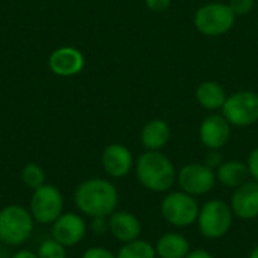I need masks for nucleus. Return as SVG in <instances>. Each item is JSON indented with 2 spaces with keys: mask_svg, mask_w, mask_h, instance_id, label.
Listing matches in <instances>:
<instances>
[{
  "mask_svg": "<svg viewBox=\"0 0 258 258\" xmlns=\"http://www.w3.org/2000/svg\"><path fill=\"white\" fill-rule=\"evenodd\" d=\"M156 248L147 240L136 239L133 242L124 243V246L118 251L116 258H156Z\"/></svg>",
  "mask_w": 258,
  "mask_h": 258,
  "instance_id": "nucleus-20",
  "label": "nucleus"
},
{
  "mask_svg": "<svg viewBox=\"0 0 258 258\" xmlns=\"http://www.w3.org/2000/svg\"><path fill=\"white\" fill-rule=\"evenodd\" d=\"M51 236L65 248L80 243L86 236V222L77 213H62L51 224Z\"/></svg>",
  "mask_w": 258,
  "mask_h": 258,
  "instance_id": "nucleus-10",
  "label": "nucleus"
},
{
  "mask_svg": "<svg viewBox=\"0 0 258 258\" xmlns=\"http://www.w3.org/2000/svg\"><path fill=\"white\" fill-rule=\"evenodd\" d=\"M230 8L236 15H246L254 8V0H230Z\"/></svg>",
  "mask_w": 258,
  "mask_h": 258,
  "instance_id": "nucleus-23",
  "label": "nucleus"
},
{
  "mask_svg": "<svg viewBox=\"0 0 258 258\" xmlns=\"http://www.w3.org/2000/svg\"><path fill=\"white\" fill-rule=\"evenodd\" d=\"M82 258H116V255L109 251L107 248H103V246H94V248H89L83 252V257Z\"/></svg>",
  "mask_w": 258,
  "mask_h": 258,
  "instance_id": "nucleus-24",
  "label": "nucleus"
},
{
  "mask_svg": "<svg viewBox=\"0 0 258 258\" xmlns=\"http://www.w3.org/2000/svg\"><path fill=\"white\" fill-rule=\"evenodd\" d=\"M160 210L166 222H169L174 227L183 228L198 221L201 209L192 195L180 190L166 195L160 204Z\"/></svg>",
  "mask_w": 258,
  "mask_h": 258,
  "instance_id": "nucleus-5",
  "label": "nucleus"
},
{
  "mask_svg": "<svg viewBox=\"0 0 258 258\" xmlns=\"http://www.w3.org/2000/svg\"><path fill=\"white\" fill-rule=\"evenodd\" d=\"M29 212L35 222L42 225L53 224L63 213V197L56 186L45 183L33 190Z\"/></svg>",
  "mask_w": 258,
  "mask_h": 258,
  "instance_id": "nucleus-6",
  "label": "nucleus"
},
{
  "mask_svg": "<svg viewBox=\"0 0 258 258\" xmlns=\"http://www.w3.org/2000/svg\"><path fill=\"white\" fill-rule=\"evenodd\" d=\"M233 215L231 207L221 200L206 203L198 215V227L201 234L206 239H221L231 228Z\"/></svg>",
  "mask_w": 258,
  "mask_h": 258,
  "instance_id": "nucleus-4",
  "label": "nucleus"
},
{
  "mask_svg": "<svg viewBox=\"0 0 258 258\" xmlns=\"http://www.w3.org/2000/svg\"><path fill=\"white\" fill-rule=\"evenodd\" d=\"M85 67V56L74 47H59L48 57V68L59 77L77 76Z\"/></svg>",
  "mask_w": 258,
  "mask_h": 258,
  "instance_id": "nucleus-12",
  "label": "nucleus"
},
{
  "mask_svg": "<svg viewBox=\"0 0 258 258\" xmlns=\"http://www.w3.org/2000/svg\"><path fill=\"white\" fill-rule=\"evenodd\" d=\"M197 100L198 103L209 110L221 109L227 100L224 88L216 82H204L197 89Z\"/></svg>",
  "mask_w": 258,
  "mask_h": 258,
  "instance_id": "nucleus-19",
  "label": "nucleus"
},
{
  "mask_svg": "<svg viewBox=\"0 0 258 258\" xmlns=\"http://www.w3.org/2000/svg\"><path fill=\"white\" fill-rule=\"evenodd\" d=\"M248 166L240 160L224 162L216 171V180H219V183L231 189H237L242 184H245L248 181Z\"/></svg>",
  "mask_w": 258,
  "mask_h": 258,
  "instance_id": "nucleus-18",
  "label": "nucleus"
},
{
  "mask_svg": "<svg viewBox=\"0 0 258 258\" xmlns=\"http://www.w3.org/2000/svg\"><path fill=\"white\" fill-rule=\"evenodd\" d=\"M231 210L240 219L258 216V181H246L237 187L231 197Z\"/></svg>",
  "mask_w": 258,
  "mask_h": 258,
  "instance_id": "nucleus-14",
  "label": "nucleus"
},
{
  "mask_svg": "<svg viewBox=\"0 0 258 258\" xmlns=\"http://www.w3.org/2000/svg\"><path fill=\"white\" fill-rule=\"evenodd\" d=\"M186 258H215L212 254H209L207 251H203V249H197V251H190Z\"/></svg>",
  "mask_w": 258,
  "mask_h": 258,
  "instance_id": "nucleus-30",
  "label": "nucleus"
},
{
  "mask_svg": "<svg viewBox=\"0 0 258 258\" xmlns=\"http://www.w3.org/2000/svg\"><path fill=\"white\" fill-rule=\"evenodd\" d=\"M21 180L29 189L35 190V189L41 187L42 184H45V172L39 165L27 163L21 169Z\"/></svg>",
  "mask_w": 258,
  "mask_h": 258,
  "instance_id": "nucleus-21",
  "label": "nucleus"
},
{
  "mask_svg": "<svg viewBox=\"0 0 258 258\" xmlns=\"http://www.w3.org/2000/svg\"><path fill=\"white\" fill-rule=\"evenodd\" d=\"M222 115L231 125L248 127L258 121V94L240 91L227 97L222 106Z\"/></svg>",
  "mask_w": 258,
  "mask_h": 258,
  "instance_id": "nucleus-8",
  "label": "nucleus"
},
{
  "mask_svg": "<svg viewBox=\"0 0 258 258\" xmlns=\"http://www.w3.org/2000/svg\"><path fill=\"white\" fill-rule=\"evenodd\" d=\"M38 257L39 258H67V251H65V246L60 245L57 240L54 239H48V240H44L38 251H36Z\"/></svg>",
  "mask_w": 258,
  "mask_h": 258,
  "instance_id": "nucleus-22",
  "label": "nucleus"
},
{
  "mask_svg": "<svg viewBox=\"0 0 258 258\" xmlns=\"http://www.w3.org/2000/svg\"><path fill=\"white\" fill-rule=\"evenodd\" d=\"M236 21V14L230 5L209 3L200 8L195 14V27L207 36H218L228 32Z\"/></svg>",
  "mask_w": 258,
  "mask_h": 258,
  "instance_id": "nucleus-7",
  "label": "nucleus"
},
{
  "mask_svg": "<svg viewBox=\"0 0 258 258\" xmlns=\"http://www.w3.org/2000/svg\"><path fill=\"white\" fill-rule=\"evenodd\" d=\"M231 136V124L224 115H209L200 127V139L209 150H221Z\"/></svg>",
  "mask_w": 258,
  "mask_h": 258,
  "instance_id": "nucleus-11",
  "label": "nucleus"
},
{
  "mask_svg": "<svg viewBox=\"0 0 258 258\" xmlns=\"http://www.w3.org/2000/svg\"><path fill=\"white\" fill-rule=\"evenodd\" d=\"M116 187L104 178H88L74 194L76 207L89 218H109L118 206Z\"/></svg>",
  "mask_w": 258,
  "mask_h": 258,
  "instance_id": "nucleus-1",
  "label": "nucleus"
},
{
  "mask_svg": "<svg viewBox=\"0 0 258 258\" xmlns=\"http://www.w3.org/2000/svg\"><path fill=\"white\" fill-rule=\"evenodd\" d=\"M169 138H171V128L162 119H153L147 122L141 135L142 145L148 151H159L168 144Z\"/></svg>",
  "mask_w": 258,
  "mask_h": 258,
  "instance_id": "nucleus-16",
  "label": "nucleus"
},
{
  "mask_svg": "<svg viewBox=\"0 0 258 258\" xmlns=\"http://www.w3.org/2000/svg\"><path fill=\"white\" fill-rule=\"evenodd\" d=\"M35 219L21 206H6L0 210V242L8 246H18L27 242L33 233Z\"/></svg>",
  "mask_w": 258,
  "mask_h": 258,
  "instance_id": "nucleus-3",
  "label": "nucleus"
},
{
  "mask_svg": "<svg viewBox=\"0 0 258 258\" xmlns=\"http://www.w3.org/2000/svg\"><path fill=\"white\" fill-rule=\"evenodd\" d=\"M136 175L141 184L151 192H166L177 180L172 162L160 151L144 153L138 159Z\"/></svg>",
  "mask_w": 258,
  "mask_h": 258,
  "instance_id": "nucleus-2",
  "label": "nucleus"
},
{
  "mask_svg": "<svg viewBox=\"0 0 258 258\" xmlns=\"http://www.w3.org/2000/svg\"><path fill=\"white\" fill-rule=\"evenodd\" d=\"M101 165L107 175L113 178H122L133 168V156L127 147L121 144H112L104 148Z\"/></svg>",
  "mask_w": 258,
  "mask_h": 258,
  "instance_id": "nucleus-13",
  "label": "nucleus"
},
{
  "mask_svg": "<svg viewBox=\"0 0 258 258\" xmlns=\"http://www.w3.org/2000/svg\"><path fill=\"white\" fill-rule=\"evenodd\" d=\"M249 258H258V246H255V248L252 249V252H251Z\"/></svg>",
  "mask_w": 258,
  "mask_h": 258,
  "instance_id": "nucleus-31",
  "label": "nucleus"
},
{
  "mask_svg": "<svg viewBox=\"0 0 258 258\" xmlns=\"http://www.w3.org/2000/svg\"><path fill=\"white\" fill-rule=\"evenodd\" d=\"M141 231V221L130 212H113L109 216V233L122 243L139 239Z\"/></svg>",
  "mask_w": 258,
  "mask_h": 258,
  "instance_id": "nucleus-15",
  "label": "nucleus"
},
{
  "mask_svg": "<svg viewBox=\"0 0 258 258\" xmlns=\"http://www.w3.org/2000/svg\"><path fill=\"white\" fill-rule=\"evenodd\" d=\"M91 230H92L97 236L106 234V233L109 231V221H107V218H92Z\"/></svg>",
  "mask_w": 258,
  "mask_h": 258,
  "instance_id": "nucleus-26",
  "label": "nucleus"
},
{
  "mask_svg": "<svg viewBox=\"0 0 258 258\" xmlns=\"http://www.w3.org/2000/svg\"><path fill=\"white\" fill-rule=\"evenodd\" d=\"M12 258H39L38 257V254L36 252H33V251H29V249H20V251H17Z\"/></svg>",
  "mask_w": 258,
  "mask_h": 258,
  "instance_id": "nucleus-29",
  "label": "nucleus"
},
{
  "mask_svg": "<svg viewBox=\"0 0 258 258\" xmlns=\"http://www.w3.org/2000/svg\"><path fill=\"white\" fill-rule=\"evenodd\" d=\"M147 6L154 11V12H162L165 11L169 5H171V0H145Z\"/></svg>",
  "mask_w": 258,
  "mask_h": 258,
  "instance_id": "nucleus-28",
  "label": "nucleus"
},
{
  "mask_svg": "<svg viewBox=\"0 0 258 258\" xmlns=\"http://www.w3.org/2000/svg\"><path fill=\"white\" fill-rule=\"evenodd\" d=\"M224 163V156L219 153V150H210L206 156L204 165L209 166L210 169H218Z\"/></svg>",
  "mask_w": 258,
  "mask_h": 258,
  "instance_id": "nucleus-25",
  "label": "nucleus"
},
{
  "mask_svg": "<svg viewBox=\"0 0 258 258\" xmlns=\"http://www.w3.org/2000/svg\"><path fill=\"white\" fill-rule=\"evenodd\" d=\"M248 171H249V175L254 178V181H258V148H255L249 157H248Z\"/></svg>",
  "mask_w": 258,
  "mask_h": 258,
  "instance_id": "nucleus-27",
  "label": "nucleus"
},
{
  "mask_svg": "<svg viewBox=\"0 0 258 258\" xmlns=\"http://www.w3.org/2000/svg\"><path fill=\"white\" fill-rule=\"evenodd\" d=\"M178 186L183 192L197 197L210 192L216 183V174L206 165L189 163L183 166L177 175Z\"/></svg>",
  "mask_w": 258,
  "mask_h": 258,
  "instance_id": "nucleus-9",
  "label": "nucleus"
},
{
  "mask_svg": "<svg viewBox=\"0 0 258 258\" xmlns=\"http://www.w3.org/2000/svg\"><path fill=\"white\" fill-rule=\"evenodd\" d=\"M156 254L160 258H186L190 252L187 239L178 233H166L156 243Z\"/></svg>",
  "mask_w": 258,
  "mask_h": 258,
  "instance_id": "nucleus-17",
  "label": "nucleus"
}]
</instances>
